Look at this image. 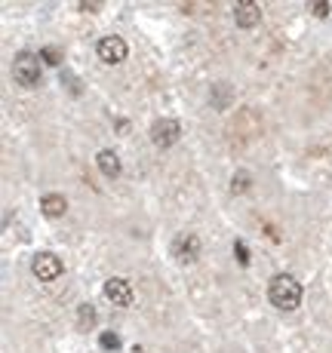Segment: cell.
I'll use <instances>...</instances> for the list:
<instances>
[{
	"label": "cell",
	"instance_id": "1",
	"mask_svg": "<svg viewBox=\"0 0 332 353\" xmlns=\"http://www.w3.org/2000/svg\"><path fill=\"white\" fill-rule=\"evenodd\" d=\"M268 298L277 310H295L302 304V283L289 274H277L268 283Z\"/></svg>",
	"mask_w": 332,
	"mask_h": 353
},
{
	"label": "cell",
	"instance_id": "2",
	"mask_svg": "<svg viewBox=\"0 0 332 353\" xmlns=\"http://www.w3.org/2000/svg\"><path fill=\"white\" fill-rule=\"evenodd\" d=\"M12 77H16L19 86L34 90V86L40 83V77H43V62H40V56H34V52H19V56L12 59Z\"/></svg>",
	"mask_w": 332,
	"mask_h": 353
},
{
	"label": "cell",
	"instance_id": "3",
	"mask_svg": "<svg viewBox=\"0 0 332 353\" xmlns=\"http://www.w3.org/2000/svg\"><path fill=\"white\" fill-rule=\"evenodd\" d=\"M31 270H34V276H37V280L50 283V280H59V276H62L65 264H62V258L52 255V252H37L31 258Z\"/></svg>",
	"mask_w": 332,
	"mask_h": 353
},
{
	"label": "cell",
	"instance_id": "4",
	"mask_svg": "<svg viewBox=\"0 0 332 353\" xmlns=\"http://www.w3.org/2000/svg\"><path fill=\"white\" fill-rule=\"evenodd\" d=\"M96 52H99L101 62L117 65V62H124V59H126L130 46H126V40H124V37H117V34H105V37H101L99 43H96Z\"/></svg>",
	"mask_w": 332,
	"mask_h": 353
},
{
	"label": "cell",
	"instance_id": "5",
	"mask_svg": "<svg viewBox=\"0 0 332 353\" xmlns=\"http://www.w3.org/2000/svg\"><path fill=\"white\" fill-rule=\"evenodd\" d=\"M179 139H182V126H179V120H173V117L154 120V126H151V141H154L157 148H173Z\"/></svg>",
	"mask_w": 332,
	"mask_h": 353
},
{
	"label": "cell",
	"instance_id": "6",
	"mask_svg": "<svg viewBox=\"0 0 332 353\" xmlns=\"http://www.w3.org/2000/svg\"><path fill=\"white\" fill-rule=\"evenodd\" d=\"M173 255L179 264H194L200 258V240L194 234H179L173 243Z\"/></svg>",
	"mask_w": 332,
	"mask_h": 353
},
{
	"label": "cell",
	"instance_id": "7",
	"mask_svg": "<svg viewBox=\"0 0 332 353\" xmlns=\"http://www.w3.org/2000/svg\"><path fill=\"white\" fill-rule=\"evenodd\" d=\"M105 298L111 304H117V307H130L133 304V286L126 280H120V276H114V280L105 283Z\"/></svg>",
	"mask_w": 332,
	"mask_h": 353
},
{
	"label": "cell",
	"instance_id": "8",
	"mask_svg": "<svg viewBox=\"0 0 332 353\" xmlns=\"http://www.w3.org/2000/svg\"><path fill=\"white\" fill-rule=\"evenodd\" d=\"M234 22L240 25V28H255V25L262 22V6L255 3V0H240V3L234 6Z\"/></svg>",
	"mask_w": 332,
	"mask_h": 353
},
{
	"label": "cell",
	"instance_id": "9",
	"mask_svg": "<svg viewBox=\"0 0 332 353\" xmlns=\"http://www.w3.org/2000/svg\"><path fill=\"white\" fill-rule=\"evenodd\" d=\"M68 209V200L62 194H43L40 196V212L46 215V219H62Z\"/></svg>",
	"mask_w": 332,
	"mask_h": 353
},
{
	"label": "cell",
	"instance_id": "10",
	"mask_svg": "<svg viewBox=\"0 0 332 353\" xmlns=\"http://www.w3.org/2000/svg\"><path fill=\"white\" fill-rule=\"evenodd\" d=\"M96 166L108 175V179H117V175H120V157H117L114 151H99Z\"/></svg>",
	"mask_w": 332,
	"mask_h": 353
},
{
	"label": "cell",
	"instance_id": "11",
	"mask_svg": "<svg viewBox=\"0 0 332 353\" xmlns=\"http://www.w3.org/2000/svg\"><path fill=\"white\" fill-rule=\"evenodd\" d=\"M77 316H80V329H92L96 325V307L92 304H80Z\"/></svg>",
	"mask_w": 332,
	"mask_h": 353
},
{
	"label": "cell",
	"instance_id": "12",
	"mask_svg": "<svg viewBox=\"0 0 332 353\" xmlns=\"http://www.w3.org/2000/svg\"><path fill=\"white\" fill-rule=\"evenodd\" d=\"M231 191L234 194H246L249 191V175L246 172H237L234 179H231Z\"/></svg>",
	"mask_w": 332,
	"mask_h": 353
},
{
	"label": "cell",
	"instance_id": "13",
	"mask_svg": "<svg viewBox=\"0 0 332 353\" xmlns=\"http://www.w3.org/2000/svg\"><path fill=\"white\" fill-rule=\"evenodd\" d=\"M120 347V335L117 332H105L101 335V350H117Z\"/></svg>",
	"mask_w": 332,
	"mask_h": 353
},
{
	"label": "cell",
	"instance_id": "14",
	"mask_svg": "<svg viewBox=\"0 0 332 353\" xmlns=\"http://www.w3.org/2000/svg\"><path fill=\"white\" fill-rule=\"evenodd\" d=\"M234 255H237V261H240L243 268L249 264V249H246V243H243V240H237V243H234Z\"/></svg>",
	"mask_w": 332,
	"mask_h": 353
},
{
	"label": "cell",
	"instance_id": "15",
	"mask_svg": "<svg viewBox=\"0 0 332 353\" xmlns=\"http://www.w3.org/2000/svg\"><path fill=\"white\" fill-rule=\"evenodd\" d=\"M43 59H46V62H50V65H59V62H62V56H59V50H52V46H46V50H43Z\"/></svg>",
	"mask_w": 332,
	"mask_h": 353
},
{
	"label": "cell",
	"instance_id": "16",
	"mask_svg": "<svg viewBox=\"0 0 332 353\" xmlns=\"http://www.w3.org/2000/svg\"><path fill=\"white\" fill-rule=\"evenodd\" d=\"M62 83H68V86H71V92H74V96H80V83H77V80H74V77H71V74H68V71H62Z\"/></svg>",
	"mask_w": 332,
	"mask_h": 353
},
{
	"label": "cell",
	"instance_id": "17",
	"mask_svg": "<svg viewBox=\"0 0 332 353\" xmlns=\"http://www.w3.org/2000/svg\"><path fill=\"white\" fill-rule=\"evenodd\" d=\"M329 10H332L329 3H314V12H317V16H329Z\"/></svg>",
	"mask_w": 332,
	"mask_h": 353
}]
</instances>
